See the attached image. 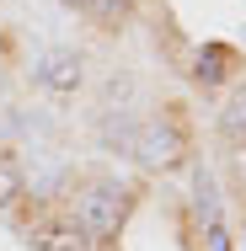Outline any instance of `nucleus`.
I'll return each mask as SVG.
<instances>
[{"mask_svg":"<svg viewBox=\"0 0 246 251\" xmlns=\"http://www.w3.org/2000/svg\"><path fill=\"white\" fill-rule=\"evenodd\" d=\"M64 5H75V11L91 16V22H118V16H129V0H64Z\"/></svg>","mask_w":246,"mask_h":251,"instance_id":"obj_7","label":"nucleus"},{"mask_svg":"<svg viewBox=\"0 0 246 251\" xmlns=\"http://www.w3.org/2000/svg\"><path fill=\"white\" fill-rule=\"evenodd\" d=\"M209 251H230V246H225V230H219V225H209Z\"/></svg>","mask_w":246,"mask_h":251,"instance_id":"obj_9","label":"nucleus"},{"mask_svg":"<svg viewBox=\"0 0 246 251\" xmlns=\"http://www.w3.org/2000/svg\"><path fill=\"white\" fill-rule=\"evenodd\" d=\"M219 134H225V145L246 150V80L225 97V107H219Z\"/></svg>","mask_w":246,"mask_h":251,"instance_id":"obj_5","label":"nucleus"},{"mask_svg":"<svg viewBox=\"0 0 246 251\" xmlns=\"http://www.w3.org/2000/svg\"><path fill=\"white\" fill-rule=\"evenodd\" d=\"M38 86H43L49 97H75V91L86 86V59L75 49H49L38 59Z\"/></svg>","mask_w":246,"mask_h":251,"instance_id":"obj_4","label":"nucleus"},{"mask_svg":"<svg viewBox=\"0 0 246 251\" xmlns=\"http://www.w3.org/2000/svg\"><path fill=\"white\" fill-rule=\"evenodd\" d=\"M123 150L134 155V160H145V166L171 171V166H182V155H188V134H182L171 118H139V123L123 134Z\"/></svg>","mask_w":246,"mask_h":251,"instance_id":"obj_2","label":"nucleus"},{"mask_svg":"<svg viewBox=\"0 0 246 251\" xmlns=\"http://www.w3.org/2000/svg\"><path fill=\"white\" fill-rule=\"evenodd\" d=\"M230 64H236V59H230L225 49H203V53H198V64H193V70H198L193 80H198V86H219Z\"/></svg>","mask_w":246,"mask_h":251,"instance_id":"obj_6","label":"nucleus"},{"mask_svg":"<svg viewBox=\"0 0 246 251\" xmlns=\"http://www.w3.org/2000/svg\"><path fill=\"white\" fill-rule=\"evenodd\" d=\"M75 219L86 225V235L102 241V235H118V225L129 219V187L112 182V176H91L81 193H75Z\"/></svg>","mask_w":246,"mask_h":251,"instance_id":"obj_1","label":"nucleus"},{"mask_svg":"<svg viewBox=\"0 0 246 251\" xmlns=\"http://www.w3.org/2000/svg\"><path fill=\"white\" fill-rule=\"evenodd\" d=\"M27 246L32 251H97V241L86 235V225L75 214H38L27 225Z\"/></svg>","mask_w":246,"mask_h":251,"instance_id":"obj_3","label":"nucleus"},{"mask_svg":"<svg viewBox=\"0 0 246 251\" xmlns=\"http://www.w3.org/2000/svg\"><path fill=\"white\" fill-rule=\"evenodd\" d=\"M16 198H22V171L11 160H0V208H11Z\"/></svg>","mask_w":246,"mask_h":251,"instance_id":"obj_8","label":"nucleus"}]
</instances>
